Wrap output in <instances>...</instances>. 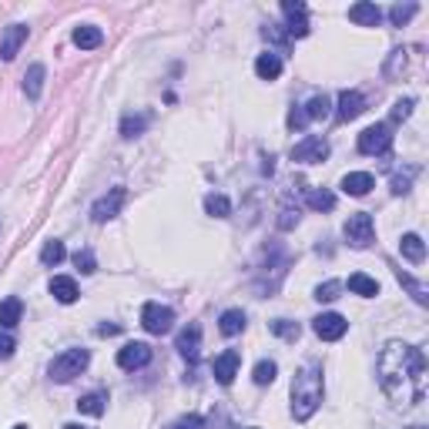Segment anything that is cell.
<instances>
[{"label": "cell", "instance_id": "obj_15", "mask_svg": "<svg viewBox=\"0 0 429 429\" xmlns=\"http://www.w3.org/2000/svg\"><path fill=\"white\" fill-rule=\"evenodd\" d=\"M349 21L359 27H379L382 21V11L372 4V0H359V4H352L349 7Z\"/></svg>", "mask_w": 429, "mask_h": 429}, {"label": "cell", "instance_id": "obj_38", "mask_svg": "<svg viewBox=\"0 0 429 429\" xmlns=\"http://www.w3.org/2000/svg\"><path fill=\"white\" fill-rule=\"evenodd\" d=\"M406 71V50H393V58H389V64H386V77H399V74Z\"/></svg>", "mask_w": 429, "mask_h": 429}, {"label": "cell", "instance_id": "obj_44", "mask_svg": "<svg viewBox=\"0 0 429 429\" xmlns=\"http://www.w3.org/2000/svg\"><path fill=\"white\" fill-rule=\"evenodd\" d=\"M13 349H17V342H13V335L0 332V359H11V356H13Z\"/></svg>", "mask_w": 429, "mask_h": 429}, {"label": "cell", "instance_id": "obj_5", "mask_svg": "<svg viewBox=\"0 0 429 429\" xmlns=\"http://www.w3.org/2000/svg\"><path fill=\"white\" fill-rule=\"evenodd\" d=\"M356 148L362 155H389V148H393V128L389 124H372L366 131L359 134Z\"/></svg>", "mask_w": 429, "mask_h": 429}, {"label": "cell", "instance_id": "obj_24", "mask_svg": "<svg viewBox=\"0 0 429 429\" xmlns=\"http://www.w3.org/2000/svg\"><path fill=\"white\" fill-rule=\"evenodd\" d=\"M241 329H245V312H241V309H225V312H222V319H218V332L232 339V335H239Z\"/></svg>", "mask_w": 429, "mask_h": 429}, {"label": "cell", "instance_id": "obj_22", "mask_svg": "<svg viewBox=\"0 0 429 429\" xmlns=\"http://www.w3.org/2000/svg\"><path fill=\"white\" fill-rule=\"evenodd\" d=\"M44 77H48V71H44V64H31L24 74V94L31 97V101H37L40 97V91H44Z\"/></svg>", "mask_w": 429, "mask_h": 429}, {"label": "cell", "instance_id": "obj_46", "mask_svg": "<svg viewBox=\"0 0 429 429\" xmlns=\"http://www.w3.org/2000/svg\"><path fill=\"white\" fill-rule=\"evenodd\" d=\"M64 429H87V426H77V423H67V426Z\"/></svg>", "mask_w": 429, "mask_h": 429}, {"label": "cell", "instance_id": "obj_30", "mask_svg": "<svg viewBox=\"0 0 429 429\" xmlns=\"http://www.w3.org/2000/svg\"><path fill=\"white\" fill-rule=\"evenodd\" d=\"M302 111H305V118H309V121H325L329 114H332V104H329V97H325V94H315L309 104L302 107Z\"/></svg>", "mask_w": 429, "mask_h": 429}, {"label": "cell", "instance_id": "obj_41", "mask_svg": "<svg viewBox=\"0 0 429 429\" xmlns=\"http://www.w3.org/2000/svg\"><path fill=\"white\" fill-rule=\"evenodd\" d=\"M413 107H416V101H413V97H406V101H396V107H393V121H406L409 114H413Z\"/></svg>", "mask_w": 429, "mask_h": 429}, {"label": "cell", "instance_id": "obj_14", "mask_svg": "<svg viewBox=\"0 0 429 429\" xmlns=\"http://www.w3.org/2000/svg\"><path fill=\"white\" fill-rule=\"evenodd\" d=\"M24 40H27V27H24V24L4 27V37H0V58H4V60H13Z\"/></svg>", "mask_w": 429, "mask_h": 429}, {"label": "cell", "instance_id": "obj_29", "mask_svg": "<svg viewBox=\"0 0 429 429\" xmlns=\"http://www.w3.org/2000/svg\"><path fill=\"white\" fill-rule=\"evenodd\" d=\"M148 114H124L121 118V138H138V134H144V128H148Z\"/></svg>", "mask_w": 429, "mask_h": 429}, {"label": "cell", "instance_id": "obj_6", "mask_svg": "<svg viewBox=\"0 0 429 429\" xmlns=\"http://www.w3.org/2000/svg\"><path fill=\"white\" fill-rule=\"evenodd\" d=\"M141 325L151 335L171 332V325H175V309H171V305H161V302H148L141 309Z\"/></svg>", "mask_w": 429, "mask_h": 429}, {"label": "cell", "instance_id": "obj_42", "mask_svg": "<svg viewBox=\"0 0 429 429\" xmlns=\"http://www.w3.org/2000/svg\"><path fill=\"white\" fill-rule=\"evenodd\" d=\"M292 225H298V208H295V212H292V208H282V212H278V228L288 232Z\"/></svg>", "mask_w": 429, "mask_h": 429}, {"label": "cell", "instance_id": "obj_12", "mask_svg": "<svg viewBox=\"0 0 429 429\" xmlns=\"http://www.w3.org/2000/svg\"><path fill=\"white\" fill-rule=\"evenodd\" d=\"M148 362H151V346H144V342H128V346L118 352V366L128 372L144 369Z\"/></svg>", "mask_w": 429, "mask_h": 429}, {"label": "cell", "instance_id": "obj_27", "mask_svg": "<svg viewBox=\"0 0 429 429\" xmlns=\"http://www.w3.org/2000/svg\"><path fill=\"white\" fill-rule=\"evenodd\" d=\"M77 409H81L84 416H101L107 409V393L104 389H97V393H87L77 399Z\"/></svg>", "mask_w": 429, "mask_h": 429}, {"label": "cell", "instance_id": "obj_1", "mask_svg": "<svg viewBox=\"0 0 429 429\" xmlns=\"http://www.w3.org/2000/svg\"><path fill=\"white\" fill-rule=\"evenodd\" d=\"M382 393L389 396L396 406H416L426 396V356L423 349L409 342H386L376 362Z\"/></svg>", "mask_w": 429, "mask_h": 429}, {"label": "cell", "instance_id": "obj_13", "mask_svg": "<svg viewBox=\"0 0 429 429\" xmlns=\"http://www.w3.org/2000/svg\"><path fill=\"white\" fill-rule=\"evenodd\" d=\"M175 349H178L181 356H185L191 366H195V362H198V356H202V329H198V325H188V329H181Z\"/></svg>", "mask_w": 429, "mask_h": 429}, {"label": "cell", "instance_id": "obj_39", "mask_svg": "<svg viewBox=\"0 0 429 429\" xmlns=\"http://www.w3.org/2000/svg\"><path fill=\"white\" fill-rule=\"evenodd\" d=\"M413 175H416V168H409L406 175H393V181H389V185H393V195H406V191H409V181H413Z\"/></svg>", "mask_w": 429, "mask_h": 429}, {"label": "cell", "instance_id": "obj_37", "mask_svg": "<svg viewBox=\"0 0 429 429\" xmlns=\"http://www.w3.org/2000/svg\"><path fill=\"white\" fill-rule=\"evenodd\" d=\"M342 288H346V286H342V282H335V278H332V282H322V286L315 288V298H319V302H335Z\"/></svg>", "mask_w": 429, "mask_h": 429}, {"label": "cell", "instance_id": "obj_9", "mask_svg": "<svg viewBox=\"0 0 429 429\" xmlns=\"http://www.w3.org/2000/svg\"><path fill=\"white\" fill-rule=\"evenodd\" d=\"M312 329H315V335L325 339V342H339V339L349 332V322L342 319L339 312H322L319 319H312Z\"/></svg>", "mask_w": 429, "mask_h": 429}, {"label": "cell", "instance_id": "obj_34", "mask_svg": "<svg viewBox=\"0 0 429 429\" xmlns=\"http://www.w3.org/2000/svg\"><path fill=\"white\" fill-rule=\"evenodd\" d=\"M272 332H275V335H282L286 342H295V339H298V332H302V329H298V322L275 319V322H272Z\"/></svg>", "mask_w": 429, "mask_h": 429}, {"label": "cell", "instance_id": "obj_25", "mask_svg": "<svg viewBox=\"0 0 429 429\" xmlns=\"http://www.w3.org/2000/svg\"><path fill=\"white\" fill-rule=\"evenodd\" d=\"M255 74H259L262 81H275V77L282 74V58H278V54H259V60H255Z\"/></svg>", "mask_w": 429, "mask_h": 429}, {"label": "cell", "instance_id": "obj_40", "mask_svg": "<svg viewBox=\"0 0 429 429\" xmlns=\"http://www.w3.org/2000/svg\"><path fill=\"white\" fill-rule=\"evenodd\" d=\"M168 429H205V419L202 416H195V413H191V416H181V419H175V423H171V426Z\"/></svg>", "mask_w": 429, "mask_h": 429}, {"label": "cell", "instance_id": "obj_4", "mask_svg": "<svg viewBox=\"0 0 429 429\" xmlns=\"http://www.w3.org/2000/svg\"><path fill=\"white\" fill-rule=\"evenodd\" d=\"M342 235L352 249H369L372 239H376V225H372V214L359 212V214H349V222L342 225Z\"/></svg>", "mask_w": 429, "mask_h": 429}, {"label": "cell", "instance_id": "obj_32", "mask_svg": "<svg viewBox=\"0 0 429 429\" xmlns=\"http://www.w3.org/2000/svg\"><path fill=\"white\" fill-rule=\"evenodd\" d=\"M205 212L214 214V218H228L232 214V202H228L225 195H208L205 198Z\"/></svg>", "mask_w": 429, "mask_h": 429}, {"label": "cell", "instance_id": "obj_20", "mask_svg": "<svg viewBox=\"0 0 429 429\" xmlns=\"http://www.w3.org/2000/svg\"><path fill=\"white\" fill-rule=\"evenodd\" d=\"M21 315H24V302L17 295L0 302V329H13V325L21 322Z\"/></svg>", "mask_w": 429, "mask_h": 429}, {"label": "cell", "instance_id": "obj_21", "mask_svg": "<svg viewBox=\"0 0 429 429\" xmlns=\"http://www.w3.org/2000/svg\"><path fill=\"white\" fill-rule=\"evenodd\" d=\"M101 40H104L101 27H94V24L74 27V44H77L81 50H94V48H101Z\"/></svg>", "mask_w": 429, "mask_h": 429}, {"label": "cell", "instance_id": "obj_17", "mask_svg": "<svg viewBox=\"0 0 429 429\" xmlns=\"http://www.w3.org/2000/svg\"><path fill=\"white\" fill-rule=\"evenodd\" d=\"M376 188V178H372L369 171H349L346 178H342V191L352 195V198H362V195H369Z\"/></svg>", "mask_w": 429, "mask_h": 429}, {"label": "cell", "instance_id": "obj_11", "mask_svg": "<svg viewBox=\"0 0 429 429\" xmlns=\"http://www.w3.org/2000/svg\"><path fill=\"white\" fill-rule=\"evenodd\" d=\"M239 366H241V352H239V349H225L222 356L214 359L212 372H214V379L222 382V386H232L235 376H239Z\"/></svg>", "mask_w": 429, "mask_h": 429}, {"label": "cell", "instance_id": "obj_19", "mask_svg": "<svg viewBox=\"0 0 429 429\" xmlns=\"http://www.w3.org/2000/svg\"><path fill=\"white\" fill-rule=\"evenodd\" d=\"M342 286H349V292H356V295H362V298H376V295H379V282L369 278L366 272L349 275V282H342Z\"/></svg>", "mask_w": 429, "mask_h": 429}, {"label": "cell", "instance_id": "obj_7", "mask_svg": "<svg viewBox=\"0 0 429 429\" xmlns=\"http://www.w3.org/2000/svg\"><path fill=\"white\" fill-rule=\"evenodd\" d=\"M325 158H329V141L319 134H309L292 148V161H298V165H319Z\"/></svg>", "mask_w": 429, "mask_h": 429}, {"label": "cell", "instance_id": "obj_3", "mask_svg": "<svg viewBox=\"0 0 429 429\" xmlns=\"http://www.w3.org/2000/svg\"><path fill=\"white\" fill-rule=\"evenodd\" d=\"M91 366V352L87 349H67L50 362V379L54 382H71L74 376H81Z\"/></svg>", "mask_w": 429, "mask_h": 429}, {"label": "cell", "instance_id": "obj_8", "mask_svg": "<svg viewBox=\"0 0 429 429\" xmlns=\"http://www.w3.org/2000/svg\"><path fill=\"white\" fill-rule=\"evenodd\" d=\"M124 202H128V191L111 188L104 198H97V202L91 205V218H94L97 225H104V222H111V218H118V212L124 208Z\"/></svg>", "mask_w": 429, "mask_h": 429}, {"label": "cell", "instance_id": "obj_2", "mask_svg": "<svg viewBox=\"0 0 429 429\" xmlns=\"http://www.w3.org/2000/svg\"><path fill=\"white\" fill-rule=\"evenodd\" d=\"M322 393H325V386H322V366L319 362H305L295 372V379H292V416L298 423L312 419L315 409L322 406Z\"/></svg>", "mask_w": 429, "mask_h": 429}, {"label": "cell", "instance_id": "obj_26", "mask_svg": "<svg viewBox=\"0 0 429 429\" xmlns=\"http://www.w3.org/2000/svg\"><path fill=\"white\" fill-rule=\"evenodd\" d=\"M396 278H399V286H403L406 292H409V295L416 298L419 305H426V302H429V288L423 286L419 278H413V275H409V272H403V268H396Z\"/></svg>", "mask_w": 429, "mask_h": 429}, {"label": "cell", "instance_id": "obj_47", "mask_svg": "<svg viewBox=\"0 0 429 429\" xmlns=\"http://www.w3.org/2000/svg\"><path fill=\"white\" fill-rule=\"evenodd\" d=\"M13 429H27V426H13Z\"/></svg>", "mask_w": 429, "mask_h": 429}, {"label": "cell", "instance_id": "obj_28", "mask_svg": "<svg viewBox=\"0 0 429 429\" xmlns=\"http://www.w3.org/2000/svg\"><path fill=\"white\" fill-rule=\"evenodd\" d=\"M305 205H309L312 212H332L335 208V195L325 188H309L305 191Z\"/></svg>", "mask_w": 429, "mask_h": 429}, {"label": "cell", "instance_id": "obj_45", "mask_svg": "<svg viewBox=\"0 0 429 429\" xmlns=\"http://www.w3.org/2000/svg\"><path fill=\"white\" fill-rule=\"evenodd\" d=\"M121 329L118 325H101V329H97V335H118Z\"/></svg>", "mask_w": 429, "mask_h": 429}, {"label": "cell", "instance_id": "obj_36", "mask_svg": "<svg viewBox=\"0 0 429 429\" xmlns=\"http://www.w3.org/2000/svg\"><path fill=\"white\" fill-rule=\"evenodd\" d=\"M74 265H77V268H81L84 275L97 272V259H94V251H91V249H81V251H74Z\"/></svg>", "mask_w": 429, "mask_h": 429}, {"label": "cell", "instance_id": "obj_18", "mask_svg": "<svg viewBox=\"0 0 429 429\" xmlns=\"http://www.w3.org/2000/svg\"><path fill=\"white\" fill-rule=\"evenodd\" d=\"M50 295L58 298L60 305H71V302H77L81 292H77V282H74V278H67V275H54V278H50Z\"/></svg>", "mask_w": 429, "mask_h": 429}, {"label": "cell", "instance_id": "obj_43", "mask_svg": "<svg viewBox=\"0 0 429 429\" xmlns=\"http://www.w3.org/2000/svg\"><path fill=\"white\" fill-rule=\"evenodd\" d=\"M305 124H309L305 111H302V107H292V111H288V128H292V131H298V128H305Z\"/></svg>", "mask_w": 429, "mask_h": 429}, {"label": "cell", "instance_id": "obj_23", "mask_svg": "<svg viewBox=\"0 0 429 429\" xmlns=\"http://www.w3.org/2000/svg\"><path fill=\"white\" fill-rule=\"evenodd\" d=\"M399 251H403L409 262H416V265L426 259V245H423V239H419L416 232H406L403 239H399Z\"/></svg>", "mask_w": 429, "mask_h": 429}, {"label": "cell", "instance_id": "obj_10", "mask_svg": "<svg viewBox=\"0 0 429 429\" xmlns=\"http://www.w3.org/2000/svg\"><path fill=\"white\" fill-rule=\"evenodd\" d=\"M282 13L288 17V27H286L288 37L309 34V7H305L302 0H282Z\"/></svg>", "mask_w": 429, "mask_h": 429}, {"label": "cell", "instance_id": "obj_31", "mask_svg": "<svg viewBox=\"0 0 429 429\" xmlns=\"http://www.w3.org/2000/svg\"><path fill=\"white\" fill-rule=\"evenodd\" d=\"M64 259H67V249H64V241H58V239L48 241V245L40 249V262L44 265H60Z\"/></svg>", "mask_w": 429, "mask_h": 429}, {"label": "cell", "instance_id": "obj_35", "mask_svg": "<svg viewBox=\"0 0 429 429\" xmlns=\"http://www.w3.org/2000/svg\"><path fill=\"white\" fill-rule=\"evenodd\" d=\"M416 11V4H396V7H389V21H393V27H403Z\"/></svg>", "mask_w": 429, "mask_h": 429}, {"label": "cell", "instance_id": "obj_33", "mask_svg": "<svg viewBox=\"0 0 429 429\" xmlns=\"http://www.w3.org/2000/svg\"><path fill=\"white\" fill-rule=\"evenodd\" d=\"M275 376H278V366H275L272 359H262V362L255 366V372H251V379L259 382V386H272Z\"/></svg>", "mask_w": 429, "mask_h": 429}, {"label": "cell", "instance_id": "obj_16", "mask_svg": "<svg viewBox=\"0 0 429 429\" xmlns=\"http://www.w3.org/2000/svg\"><path fill=\"white\" fill-rule=\"evenodd\" d=\"M362 111H366V97L359 94V91H342L339 94V111H335L339 121H356Z\"/></svg>", "mask_w": 429, "mask_h": 429}]
</instances>
